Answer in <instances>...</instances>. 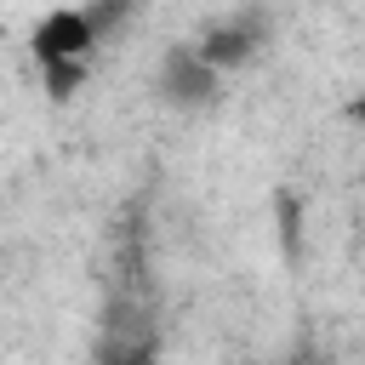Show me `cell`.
Returning a JSON list of instances; mask_svg holds the SVG:
<instances>
[{
	"label": "cell",
	"instance_id": "obj_1",
	"mask_svg": "<svg viewBox=\"0 0 365 365\" xmlns=\"http://www.w3.org/2000/svg\"><path fill=\"white\" fill-rule=\"evenodd\" d=\"M29 46H34V63H40V68H46V63H86V51L97 46V34H91L86 11L57 6V11L40 17V29L29 34Z\"/></svg>",
	"mask_w": 365,
	"mask_h": 365
},
{
	"label": "cell",
	"instance_id": "obj_4",
	"mask_svg": "<svg viewBox=\"0 0 365 365\" xmlns=\"http://www.w3.org/2000/svg\"><path fill=\"white\" fill-rule=\"evenodd\" d=\"M80 80H86V63H46V91L57 103H68L80 91Z\"/></svg>",
	"mask_w": 365,
	"mask_h": 365
},
{
	"label": "cell",
	"instance_id": "obj_5",
	"mask_svg": "<svg viewBox=\"0 0 365 365\" xmlns=\"http://www.w3.org/2000/svg\"><path fill=\"white\" fill-rule=\"evenodd\" d=\"M125 11H137V0H91V6H86V23H91V34L103 40Z\"/></svg>",
	"mask_w": 365,
	"mask_h": 365
},
{
	"label": "cell",
	"instance_id": "obj_2",
	"mask_svg": "<svg viewBox=\"0 0 365 365\" xmlns=\"http://www.w3.org/2000/svg\"><path fill=\"white\" fill-rule=\"evenodd\" d=\"M262 46V17L251 11V17H228V23H211L200 40H194V51H200V63L205 68H240V63H251V51Z\"/></svg>",
	"mask_w": 365,
	"mask_h": 365
},
{
	"label": "cell",
	"instance_id": "obj_8",
	"mask_svg": "<svg viewBox=\"0 0 365 365\" xmlns=\"http://www.w3.org/2000/svg\"><path fill=\"white\" fill-rule=\"evenodd\" d=\"M285 365H314V354H297V359H285Z\"/></svg>",
	"mask_w": 365,
	"mask_h": 365
},
{
	"label": "cell",
	"instance_id": "obj_7",
	"mask_svg": "<svg viewBox=\"0 0 365 365\" xmlns=\"http://www.w3.org/2000/svg\"><path fill=\"white\" fill-rule=\"evenodd\" d=\"M348 120H359V125H365V97H354V103H348Z\"/></svg>",
	"mask_w": 365,
	"mask_h": 365
},
{
	"label": "cell",
	"instance_id": "obj_3",
	"mask_svg": "<svg viewBox=\"0 0 365 365\" xmlns=\"http://www.w3.org/2000/svg\"><path fill=\"white\" fill-rule=\"evenodd\" d=\"M160 91L177 108H200V103L217 97V68H205L194 46H171L165 63H160Z\"/></svg>",
	"mask_w": 365,
	"mask_h": 365
},
{
	"label": "cell",
	"instance_id": "obj_6",
	"mask_svg": "<svg viewBox=\"0 0 365 365\" xmlns=\"http://www.w3.org/2000/svg\"><path fill=\"white\" fill-rule=\"evenodd\" d=\"M274 205H279V240H285V257H297V200L279 194Z\"/></svg>",
	"mask_w": 365,
	"mask_h": 365
}]
</instances>
